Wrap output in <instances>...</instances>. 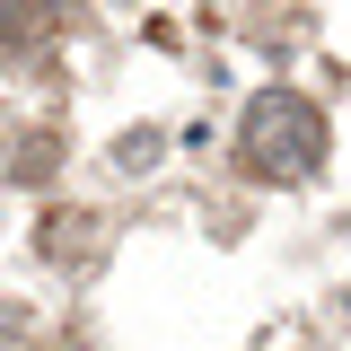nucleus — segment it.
Instances as JSON below:
<instances>
[{
  "instance_id": "f257e3e1",
  "label": "nucleus",
  "mask_w": 351,
  "mask_h": 351,
  "mask_svg": "<svg viewBox=\"0 0 351 351\" xmlns=\"http://www.w3.org/2000/svg\"><path fill=\"white\" fill-rule=\"evenodd\" d=\"M237 158H246V176H263V184L316 176L325 167V114H316V97L263 88L255 106H246V123H237Z\"/></svg>"
},
{
  "instance_id": "f03ea898",
  "label": "nucleus",
  "mask_w": 351,
  "mask_h": 351,
  "mask_svg": "<svg viewBox=\"0 0 351 351\" xmlns=\"http://www.w3.org/2000/svg\"><path fill=\"white\" fill-rule=\"evenodd\" d=\"M88 246H97V219H88V211H53V219H44V255H53V263H80Z\"/></svg>"
},
{
  "instance_id": "7ed1b4c3",
  "label": "nucleus",
  "mask_w": 351,
  "mask_h": 351,
  "mask_svg": "<svg viewBox=\"0 0 351 351\" xmlns=\"http://www.w3.org/2000/svg\"><path fill=\"white\" fill-rule=\"evenodd\" d=\"M18 18H27V0H0V36H18Z\"/></svg>"
}]
</instances>
